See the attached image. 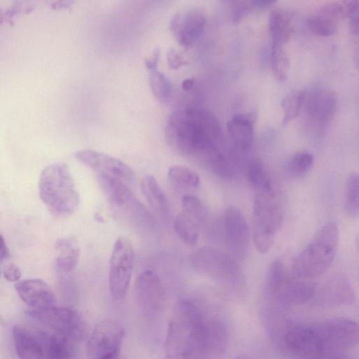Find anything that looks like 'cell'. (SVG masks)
<instances>
[{"label": "cell", "instance_id": "cell-3", "mask_svg": "<svg viewBox=\"0 0 359 359\" xmlns=\"http://www.w3.org/2000/svg\"><path fill=\"white\" fill-rule=\"evenodd\" d=\"M39 193L48 210L60 217L72 215L80 204L79 194L70 169L64 163L50 164L41 171Z\"/></svg>", "mask_w": 359, "mask_h": 359}, {"label": "cell", "instance_id": "cell-18", "mask_svg": "<svg viewBox=\"0 0 359 359\" xmlns=\"http://www.w3.org/2000/svg\"><path fill=\"white\" fill-rule=\"evenodd\" d=\"M306 112L308 117L318 126H324L333 118L336 107L335 95L327 90L314 88L304 94Z\"/></svg>", "mask_w": 359, "mask_h": 359}, {"label": "cell", "instance_id": "cell-27", "mask_svg": "<svg viewBox=\"0 0 359 359\" xmlns=\"http://www.w3.org/2000/svg\"><path fill=\"white\" fill-rule=\"evenodd\" d=\"M174 229L179 238L186 245L193 247L198 243L199 225L187 211H182L176 216Z\"/></svg>", "mask_w": 359, "mask_h": 359}, {"label": "cell", "instance_id": "cell-42", "mask_svg": "<svg viewBox=\"0 0 359 359\" xmlns=\"http://www.w3.org/2000/svg\"><path fill=\"white\" fill-rule=\"evenodd\" d=\"M274 3H275V1H265V0H260V1L256 0V1H250L252 6H253L254 7L260 8V9L266 8Z\"/></svg>", "mask_w": 359, "mask_h": 359}, {"label": "cell", "instance_id": "cell-16", "mask_svg": "<svg viewBox=\"0 0 359 359\" xmlns=\"http://www.w3.org/2000/svg\"><path fill=\"white\" fill-rule=\"evenodd\" d=\"M346 13V2H329L313 11L307 18L306 25L313 34L329 36L335 32Z\"/></svg>", "mask_w": 359, "mask_h": 359}, {"label": "cell", "instance_id": "cell-11", "mask_svg": "<svg viewBox=\"0 0 359 359\" xmlns=\"http://www.w3.org/2000/svg\"><path fill=\"white\" fill-rule=\"evenodd\" d=\"M29 313L48 330L79 342L85 337V325L80 316L72 309L53 306L41 310L30 309Z\"/></svg>", "mask_w": 359, "mask_h": 359}, {"label": "cell", "instance_id": "cell-1", "mask_svg": "<svg viewBox=\"0 0 359 359\" xmlns=\"http://www.w3.org/2000/svg\"><path fill=\"white\" fill-rule=\"evenodd\" d=\"M165 132L172 149L203 161L211 170L233 156L227 151L217 118L207 109L185 107L175 109L167 119Z\"/></svg>", "mask_w": 359, "mask_h": 359}, {"label": "cell", "instance_id": "cell-36", "mask_svg": "<svg viewBox=\"0 0 359 359\" xmlns=\"http://www.w3.org/2000/svg\"><path fill=\"white\" fill-rule=\"evenodd\" d=\"M358 1L354 0L346 2V16L349 18L351 30L353 35L358 34Z\"/></svg>", "mask_w": 359, "mask_h": 359}, {"label": "cell", "instance_id": "cell-29", "mask_svg": "<svg viewBox=\"0 0 359 359\" xmlns=\"http://www.w3.org/2000/svg\"><path fill=\"white\" fill-rule=\"evenodd\" d=\"M169 179L174 183L187 188H197L200 184L198 174L191 168L182 165H175L169 168Z\"/></svg>", "mask_w": 359, "mask_h": 359}, {"label": "cell", "instance_id": "cell-25", "mask_svg": "<svg viewBox=\"0 0 359 359\" xmlns=\"http://www.w3.org/2000/svg\"><path fill=\"white\" fill-rule=\"evenodd\" d=\"M56 267L61 273H69L77 266L80 259V247L76 238L68 236L55 243Z\"/></svg>", "mask_w": 359, "mask_h": 359}, {"label": "cell", "instance_id": "cell-48", "mask_svg": "<svg viewBox=\"0 0 359 359\" xmlns=\"http://www.w3.org/2000/svg\"><path fill=\"white\" fill-rule=\"evenodd\" d=\"M107 359H122V358H121V355H118V356H116V357L107 358Z\"/></svg>", "mask_w": 359, "mask_h": 359}, {"label": "cell", "instance_id": "cell-22", "mask_svg": "<svg viewBox=\"0 0 359 359\" xmlns=\"http://www.w3.org/2000/svg\"><path fill=\"white\" fill-rule=\"evenodd\" d=\"M227 132L238 151H248L252 146L254 118L250 114L234 115L226 124Z\"/></svg>", "mask_w": 359, "mask_h": 359}, {"label": "cell", "instance_id": "cell-19", "mask_svg": "<svg viewBox=\"0 0 359 359\" xmlns=\"http://www.w3.org/2000/svg\"><path fill=\"white\" fill-rule=\"evenodd\" d=\"M315 294V285L311 280L290 276L285 273L278 288L271 294L285 304H302Z\"/></svg>", "mask_w": 359, "mask_h": 359}, {"label": "cell", "instance_id": "cell-6", "mask_svg": "<svg viewBox=\"0 0 359 359\" xmlns=\"http://www.w3.org/2000/svg\"><path fill=\"white\" fill-rule=\"evenodd\" d=\"M191 266L233 292L245 288V276L240 266L230 255L214 248H204L189 257Z\"/></svg>", "mask_w": 359, "mask_h": 359}, {"label": "cell", "instance_id": "cell-34", "mask_svg": "<svg viewBox=\"0 0 359 359\" xmlns=\"http://www.w3.org/2000/svg\"><path fill=\"white\" fill-rule=\"evenodd\" d=\"M182 203L184 210L195 219L199 226L208 224L209 222L208 212L198 198L187 194L182 197Z\"/></svg>", "mask_w": 359, "mask_h": 359}, {"label": "cell", "instance_id": "cell-40", "mask_svg": "<svg viewBox=\"0 0 359 359\" xmlns=\"http://www.w3.org/2000/svg\"><path fill=\"white\" fill-rule=\"evenodd\" d=\"M160 53V49L155 48L151 55L145 60V66L149 72L158 69Z\"/></svg>", "mask_w": 359, "mask_h": 359}, {"label": "cell", "instance_id": "cell-5", "mask_svg": "<svg viewBox=\"0 0 359 359\" xmlns=\"http://www.w3.org/2000/svg\"><path fill=\"white\" fill-rule=\"evenodd\" d=\"M282 209L273 187L255 191L253 204V241L259 253L271 248L281 226Z\"/></svg>", "mask_w": 359, "mask_h": 359}, {"label": "cell", "instance_id": "cell-44", "mask_svg": "<svg viewBox=\"0 0 359 359\" xmlns=\"http://www.w3.org/2000/svg\"><path fill=\"white\" fill-rule=\"evenodd\" d=\"M194 85V79L192 78L186 79L182 81V88L187 91L190 90Z\"/></svg>", "mask_w": 359, "mask_h": 359}, {"label": "cell", "instance_id": "cell-39", "mask_svg": "<svg viewBox=\"0 0 359 359\" xmlns=\"http://www.w3.org/2000/svg\"><path fill=\"white\" fill-rule=\"evenodd\" d=\"M3 274L4 278L10 282L19 280L22 276L20 268L13 263H8L4 267Z\"/></svg>", "mask_w": 359, "mask_h": 359}, {"label": "cell", "instance_id": "cell-21", "mask_svg": "<svg viewBox=\"0 0 359 359\" xmlns=\"http://www.w3.org/2000/svg\"><path fill=\"white\" fill-rule=\"evenodd\" d=\"M12 334L19 359H48L35 330L14 326Z\"/></svg>", "mask_w": 359, "mask_h": 359}, {"label": "cell", "instance_id": "cell-14", "mask_svg": "<svg viewBox=\"0 0 359 359\" xmlns=\"http://www.w3.org/2000/svg\"><path fill=\"white\" fill-rule=\"evenodd\" d=\"M205 21V13L201 8H184L172 18L170 30L180 46L189 47L202 35Z\"/></svg>", "mask_w": 359, "mask_h": 359}, {"label": "cell", "instance_id": "cell-37", "mask_svg": "<svg viewBox=\"0 0 359 359\" xmlns=\"http://www.w3.org/2000/svg\"><path fill=\"white\" fill-rule=\"evenodd\" d=\"M251 4L248 1H236L233 7L232 18L235 23H238L248 13Z\"/></svg>", "mask_w": 359, "mask_h": 359}, {"label": "cell", "instance_id": "cell-10", "mask_svg": "<svg viewBox=\"0 0 359 359\" xmlns=\"http://www.w3.org/2000/svg\"><path fill=\"white\" fill-rule=\"evenodd\" d=\"M326 353L344 352L359 341L358 324L350 319L337 318L316 324Z\"/></svg>", "mask_w": 359, "mask_h": 359}, {"label": "cell", "instance_id": "cell-35", "mask_svg": "<svg viewBox=\"0 0 359 359\" xmlns=\"http://www.w3.org/2000/svg\"><path fill=\"white\" fill-rule=\"evenodd\" d=\"M313 163L312 154L306 151L297 152L290 158L287 170L292 176L302 177L311 169Z\"/></svg>", "mask_w": 359, "mask_h": 359}, {"label": "cell", "instance_id": "cell-4", "mask_svg": "<svg viewBox=\"0 0 359 359\" xmlns=\"http://www.w3.org/2000/svg\"><path fill=\"white\" fill-rule=\"evenodd\" d=\"M339 244L337 224H324L309 243L294 257L292 273L294 276L311 280L326 272L336 256Z\"/></svg>", "mask_w": 359, "mask_h": 359}, {"label": "cell", "instance_id": "cell-28", "mask_svg": "<svg viewBox=\"0 0 359 359\" xmlns=\"http://www.w3.org/2000/svg\"><path fill=\"white\" fill-rule=\"evenodd\" d=\"M247 175L255 191L273 187L268 172L262 163L258 159L250 162L247 168Z\"/></svg>", "mask_w": 359, "mask_h": 359}, {"label": "cell", "instance_id": "cell-20", "mask_svg": "<svg viewBox=\"0 0 359 359\" xmlns=\"http://www.w3.org/2000/svg\"><path fill=\"white\" fill-rule=\"evenodd\" d=\"M48 359H76L79 341L50 330H35Z\"/></svg>", "mask_w": 359, "mask_h": 359}, {"label": "cell", "instance_id": "cell-45", "mask_svg": "<svg viewBox=\"0 0 359 359\" xmlns=\"http://www.w3.org/2000/svg\"><path fill=\"white\" fill-rule=\"evenodd\" d=\"M6 22H7L6 11L0 7V25Z\"/></svg>", "mask_w": 359, "mask_h": 359}, {"label": "cell", "instance_id": "cell-23", "mask_svg": "<svg viewBox=\"0 0 359 359\" xmlns=\"http://www.w3.org/2000/svg\"><path fill=\"white\" fill-rule=\"evenodd\" d=\"M323 299L332 304L349 305L355 299L354 290L348 279L341 273L329 278L322 288Z\"/></svg>", "mask_w": 359, "mask_h": 359}, {"label": "cell", "instance_id": "cell-32", "mask_svg": "<svg viewBox=\"0 0 359 359\" xmlns=\"http://www.w3.org/2000/svg\"><path fill=\"white\" fill-rule=\"evenodd\" d=\"M345 210L352 217H357L359 213V180L357 173H352L346 185Z\"/></svg>", "mask_w": 359, "mask_h": 359}, {"label": "cell", "instance_id": "cell-46", "mask_svg": "<svg viewBox=\"0 0 359 359\" xmlns=\"http://www.w3.org/2000/svg\"><path fill=\"white\" fill-rule=\"evenodd\" d=\"M235 359H253V358L248 355H240L238 357H236Z\"/></svg>", "mask_w": 359, "mask_h": 359}, {"label": "cell", "instance_id": "cell-33", "mask_svg": "<svg viewBox=\"0 0 359 359\" xmlns=\"http://www.w3.org/2000/svg\"><path fill=\"white\" fill-rule=\"evenodd\" d=\"M304 93L296 90L287 95L281 102L283 111V123L287 124L294 119L304 104Z\"/></svg>", "mask_w": 359, "mask_h": 359}, {"label": "cell", "instance_id": "cell-8", "mask_svg": "<svg viewBox=\"0 0 359 359\" xmlns=\"http://www.w3.org/2000/svg\"><path fill=\"white\" fill-rule=\"evenodd\" d=\"M134 250L130 241L120 236L115 241L109 260V288L116 300L123 299L128 290L134 264Z\"/></svg>", "mask_w": 359, "mask_h": 359}, {"label": "cell", "instance_id": "cell-38", "mask_svg": "<svg viewBox=\"0 0 359 359\" xmlns=\"http://www.w3.org/2000/svg\"><path fill=\"white\" fill-rule=\"evenodd\" d=\"M167 60L169 67L172 69H178L187 63V60L172 48L168 51Z\"/></svg>", "mask_w": 359, "mask_h": 359}, {"label": "cell", "instance_id": "cell-2", "mask_svg": "<svg viewBox=\"0 0 359 359\" xmlns=\"http://www.w3.org/2000/svg\"><path fill=\"white\" fill-rule=\"evenodd\" d=\"M205 317L192 302L181 300L173 309L166 333V359H194L202 348Z\"/></svg>", "mask_w": 359, "mask_h": 359}, {"label": "cell", "instance_id": "cell-30", "mask_svg": "<svg viewBox=\"0 0 359 359\" xmlns=\"http://www.w3.org/2000/svg\"><path fill=\"white\" fill-rule=\"evenodd\" d=\"M149 84L153 95L161 102L169 101L172 95V85L167 76L158 69L149 72Z\"/></svg>", "mask_w": 359, "mask_h": 359}, {"label": "cell", "instance_id": "cell-12", "mask_svg": "<svg viewBox=\"0 0 359 359\" xmlns=\"http://www.w3.org/2000/svg\"><path fill=\"white\" fill-rule=\"evenodd\" d=\"M135 296L142 312L148 317L157 316L165 304V290L157 273L142 271L135 283Z\"/></svg>", "mask_w": 359, "mask_h": 359}, {"label": "cell", "instance_id": "cell-9", "mask_svg": "<svg viewBox=\"0 0 359 359\" xmlns=\"http://www.w3.org/2000/svg\"><path fill=\"white\" fill-rule=\"evenodd\" d=\"M124 329L116 321L103 320L94 327L88 341L90 359H107L121 355Z\"/></svg>", "mask_w": 359, "mask_h": 359}, {"label": "cell", "instance_id": "cell-15", "mask_svg": "<svg viewBox=\"0 0 359 359\" xmlns=\"http://www.w3.org/2000/svg\"><path fill=\"white\" fill-rule=\"evenodd\" d=\"M223 227L229 249L235 256L243 257L249 247L250 229L242 212L235 206H228L224 213Z\"/></svg>", "mask_w": 359, "mask_h": 359}, {"label": "cell", "instance_id": "cell-17", "mask_svg": "<svg viewBox=\"0 0 359 359\" xmlns=\"http://www.w3.org/2000/svg\"><path fill=\"white\" fill-rule=\"evenodd\" d=\"M20 297L32 310H41L55 306L56 298L50 286L39 278L24 280L14 285Z\"/></svg>", "mask_w": 359, "mask_h": 359}, {"label": "cell", "instance_id": "cell-7", "mask_svg": "<svg viewBox=\"0 0 359 359\" xmlns=\"http://www.w3.org/2000/svg\"><path fill=\"white\" fill-rule=\"evenodd\" d=\"M101 190L112 208L136 223L151 221L149 212L127 185L113 177L97 175Z\"/></svg>", "mask_w": 359, "mask_h": 359}, {"label": "cell", "instance_id": "cell-41", "mask_svg": "<svg viewBox=\"0 0 359 359\" xmlns=\"http://www.w3.org/2000/svg\"><path fill=\"white\" fill-rule=\"evenodd\" d=\"M9 256V249L6 245L4 238L0 233V261L8 258Z\"/></svg>", "mask_w": 359, "mask_h": 359}, {"label": "cell", "instance_id": "cell-26", "mask_svg": "<svg viewBox=\"0 0 359 359\" xmlns=\"http://www.w3.org/2000/svg\"><path fill=\"white\" fill-rule=\"evenodd\" d=\"M269 29L272 43L284 45L292 34V27L288 14L280 8L272 10L269 18Z\"/></svg>", "mask_w": 359, "mask_h": 359}, {"label": "cell", "instance_id": "cell-31", "mask_svg": "<svg viewBox=\"0 0 359 359\" xmlns=\"http://www.w3.org/2000/svg\"><path fill=\"white\" fill-rule=\"evenodd\" d=\"M271 62L276 79L280 81H285L289 72V58L283 45L272 43Z\"/></svg>", "mask_w": 359, "mask_h": 359}, {"label": "cell", "instance_id": "cell-24", "mask_svg": "<svg viewBox=\"0 0 359 359\" xmlns=\"http://www.w3.org/2000/svg\"><path fill=\"white\" fill-rule=\"evenodd\" d=\"M142 192L154 211L165 219L170 216L168 199L156 177L151 175H144L140 182Z\"/></svg>", "mask_w": 359, "mask_h": 359}, {"label": "cell", "instance_id": "cell-43", "mask_svg": "<svg viewBox=\"0 0 359 359\" xmlns=\"http://www.w3.org/2000/svg\"><path fill=\"white\" fill-rule=\"evenodd\" d=\"M74 3L72 1H57L52 4V8L55 10L67 8Z\"/></svg>", "mask_w": 359, "mask_h": 359}, {"label": "cell", "instance_id": "cell-47", "mask_svg": "<svg viewBox=\"0 0 359 359\" xmlns=\"http://www.w3.org/2000/svg\"><path fill=\"white\" fill-rule=\"evenodd\" d=\"M95 218H97V220L98 222H104V219H103V217H102L101 215H97V213L95 215Z\"/></svg>", "mask_w": 359, "mask_h": 359}, {"label": "cell", "instance_id": "cell-13", "mask_svg": "<svg viewBox=\"0 0 359 359\" xmlns=\"http://www.w3.org/2000/svg\"><path fill=\"white\" fill-rule=\"evenodd\" d=\"M74 157L97 175H106L123 182H133L135 175L133 169L121 160L92 149L76 151Z\"/></svg>", "mask_w": 359, "mask_h": 359}]
</instances>
